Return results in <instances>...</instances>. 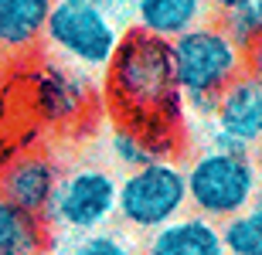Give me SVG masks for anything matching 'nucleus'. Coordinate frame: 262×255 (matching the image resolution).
<instances>
[{"label": "nucleus", "instance_id": "6", "mask_svg": "<svg viewBox=\"0 0 262 255\" xmlns=\"http://www.w3.org/2000/svg\"><path fill=\"white\" fill-rule=\"evenodd\" d=\"M119 177L106 167H72L61 174L55 197L45 211V225L68 235H92L116 218Z\"/></svg>", "mask_w": 262, "mask_h": 255}, {"label": "nucleus", "instance_id": "5", "mask_svg": "<svg viewBox=\"0 0 262 255\" xmlns=\"http://www.w3.org/2000/svg\"><path fill=\"white\" fill-rule=\"evenodd\" d=\"M187 211L184 167L177 160H157L119 177L116 218L133 231H157Z\"/></svg>", "mask_w": 262, "mask_h": 255}, {"label": "nucleus", "instance_id": "18", "mask_svg": "<svg viewBox=\"0 0 262 255\" xmlns=\"http://www.w3.org/2000/svg\"><path fill=\"white\" fill-rule=\"evenodd\" d=\"M204 10L214 14V17H225V14H232V10H242V7H252V0H201Z\"/></svg>", "mask_w": 262, "mask_h": 255}, {"label": "nucleus", "instance_id": "19", "mask_svg": "<svg viewBox=\"0 0 262 255\" xmlns=\"http://www.w3.org/2000/svg\"><path fill=\"white\" fill-rule=\"evenodd\" d=\"M245 75H252V79L262 85V38L245 51Z\"/></svg>", "mask_w": 262, "mask_h": 255}, {"label": "nucleus", "instance_id": "16", "mask_svg": "<svg viewBox=\"0 0 262 255\" xmlns=\"http://www.w3.org/2000/svg\"><path fill=\"white\" fill-rule=\"evenodd\" d=\"M218 28L235 41V48H242V51H249L262 38V20L255 14V7H242V10H232V14L218 17Z\"/></svg>", "mask_w": 262, "mask_h": 255}, {"label": "nucleus", "instance_id": "2", "mask_svg": "<svg viewBox=\"0 0 262 255\" xmlns=\"http://www.w3.org/2000/svg\"><path fill=\"white\" fill-rule=\"evenodd\" d=\"M170 65L184 112L208 116L222 88H228L245 72V51L235 48L218 20H201L198 28L170 41Z\"/></svg>", "mask_w": 262, "mask_h": 255}, {"label": "nucleus", "instance_id": "7", "mask_svg": "<svg viewBox=\"0 0 262 255\" xmlns=\"http://www.w3.org/2000/svg\"><path fill=\"white\" fill-rule=\"evenodd\" d=\"M208 147L245 150L255 153L262 147V85L252 75H238L208 112Z\"/></svg>", "mask_w": 262, "mask_h": 255}, {"label": "nucleus", "instance_id": "9", "mask_svg": "<svg viewBox=\"0 0 262 255\" xmlns=\"http://www.w3.org/2000/svg\"><path fill=\"white\" fill-rule=\"evenodd\" d=\"M34 102L45 112V119L51 123H68L85 112V106L92 102V82L85 72L48 61L34 79Z\"/></svg>", "mask_w": 262, "mask_h": 255}, {"label": "nucleus", "instance_id": "15", "mask_svg": "<svg viewBox=\"0 0 262 255\" xmlns=\"http://www.w3.org/2000/svg\"><path fill=\"white\" fill-rule=\"evenodd\" d=\"M218 228L228 255H262V215L255 207L222 221Z\"/></svg>", "mask_w": 262, "mask_h": 255}, {"label": "nucleus", "instance_id": "13", "mask_svg": "<svg viewBox=\"0 0 262 255\" xmlns=\"http://www.w3.org/2000/svg\"><path fill=\"white\" fill-rule=\"evenodd\" d=\"M129 7H133L136 28L160 41H174L184 31L198 28L201 20H208L201 0H129Z\"/></svg>", "mask_w": 262, "mask_h": 255}, {"label": "nucleus", "instance_id": "23", "mask_svg": "<svg viewBox=\"0 0 262 255\" xmlns=\"http://www.w3.org/2000/svg\"><path fill=\"white\" fill-rule=\"evenodd\" d=\"M252 7H255V14H259V20H262V0H252Z\"/></svg>", "mask_w": 262, "mask_h": 255}, {"label": "nucleus", "instance_id": "4", "mask_svg": "<svg viewBox=\"0 0 262 255\" xmlns=\"http://www.w3.org/2000/svg\"><path fill=\"white\" fill-rule=\"evenodd\" d=\"M119 41H123V31L113 10L78 4V0H55L41 48H48V55L58 65L99 75L109 68Z\"/></svg>", "mask_w": 262, "mask_h": 255}, {"label": "nucleus", "instance_id": "22", "mask_svg": "<svg viewBox=\"0 0 262 255\" xmlns=\"http://www.w3.org/2000/svg\"><path fill=\"white\" fill-rule=\"evenodd\" d=\"M252 207L262 215V180H259V191H255V197H252Z\"/></svg>", "mask_w": 262, "mask_h": 255}, {"label": "nucleus", "instance_id": "12", "mask_svg": "<svg viewBox=\"0 0 262 255\" xmlns=\"http://www.w3.org/2000/svg\"><path fill=\"white\" fill-rule=\"evenodd\" d=\"M181 150V133H164V129H136L116 123V129L109 133V157L116 167L140 170L157 160H174Z\"/></svg>", "mask_w": 262, "mask_h": 255}, {"label": "nucleus", "instance_id": "8", "mask_svg": "<svg viewBox=\"0 0 262 255\" xmlns=\"http://www.w3.org/2000/svg\"><path fill=\"white\" fill-rule=\"evenodd\" d=\"M61 180L58 164L45 153H17L0 167V197H7L14 207L41 215L48 211L55 187Z\"/></svg>", "mask_w": 262, "mask_h": 255}, {"label": "nucleus", "instance_id": "3", "mask_svg": "<svg viewBox=\"0 0 262 255\" xmlns=\"http://www.w3.org/2000/svg\"><path fill=\"white\" fill-rule=\"evenodd\" d=\"M259 160L255 153H245V150L204 147L184 167L187 204L194 215L208 218L214 225L249 211L255 191H259Z\"/></svg>", "mask_w": 262, "mask_h": 255}, {"label": "nucleus", "instance_id": "10", "mask_svg": "<svg viewBox=\"0 0 262 255\" xmlns=\"http://www.w3.org/2000/svg\"><path fill=\"white\" fill-rule=\"evenodd\" d=\"M143 255H228L222 242V228L201 215H181L170 225L150 231Z\"/></svg>", "mask_w": 262, "mask_h": 255}, {"label": "nucleus", "instance_id": "14", "mask_svg": "<svg viewBox=\"0 0 262 255\" xmlns=\"http://www.w3.org/2000/svg\"><path fill=\"white\" fill-rule=\"evenodd\" d=\"M51 231L41 215H28L0 197V255H45Z\"/></svg>", "mask_w": 262, "mask_h": 255}, {"label": "nucleus", "instance_id": "21", "mask_svg": "<svg viewBox=\"0 0 262 255\" xmlns=\"http://www.w3.org/2000/svg\"><path fill=\"white\" fill-rule=\"evenodd\" d=\"M7 72H10V58L0 51V85H4V79H7Z\"/></svg>", "mask_w": 262, "mask_h": 255}, {"label": "nucleus", "instance_id": "20", "mask_svg": "<svg viewBox=\"0 0 262 255\" xmlns=\"http://www.w3.org/2000/svg\"><path fill=\"white\" fill-rule=\"evenodd\" d=\"M78 4H92V7H102V10H113L119 0H78Z\"/></svg>", "mask_w": 262, "mask_h": 255}, {"label": "nucleus", "instance_id": "11", "mask_svg": "<svg viewBox=\"0 0 262 255\" xmlns=\"http://www.w3.org/2000/svg\"><path fill=\"white\" fill-rule=\"evenodd\" d=\"M51 7L55 0H0V51L10 61L41 48Z\"/></svg>", "mask_w": 262, "mask_h": 255}, {"label": "nucleus", "instance_id": "17", "mask_svg": "<svg viewBox=\"0 0 262 255\" xmlns=\"http://www.w3.org/2000/svg\"><path fill=\"white\" fill-rule=\"evenodd\" d=\"M72 255H136V248L129 245V238L123 231L113 228H99L92 235H82L72 245Z\"/></svg>", "mask_w": 262, "mask_h": 255}, {"label": "nucleus", "instance_id": "1", "mask_svg": "<svg viewBox=\"0 0 262 255\" xmlns=\"http://www.w3.org/2000/svg\"><path fill=\"white\" fill-rule=\"evenodd\" d=\"M106 96L123 126L181 133L184 102L170 65V41L140 28L123 31V41L106 68Z\"/></svg>", "mask_w": 262, "mask_h": 255}]
</instances>
